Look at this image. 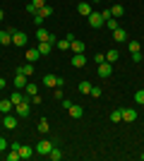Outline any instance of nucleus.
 <instances>
[{
    "label": "nucleus",
    "mask_w": 144,
    "mask_h": 161,
    "mask_svg": "<svg viewBox=\"0 0 144 161\" xmlns=\"http://www.w3.org/2000/svg\"><path fill=\"white\" fill-rule=\"evenodd\" d=\"M118 58H120V53H118V48H110L108 53H106V60H108V63H115Z\"/></svg>",
    "instance_id": "4be33fe9"
},
{
    "label": "nucleus",
    "mask_w": 144,
    "mask_h": 161,
    "mask_svg": "<svg viewBox=\"0 0 144 161\" xmlns=\"http://www.w3.org/2000/svg\"><path fill=\"white\" fill-rule=\"evenodd\" d=\"M103 92H101V87H91V92H89V96H94V99H99Z\"/></svg>",
    "instance_id": "f704fd0d"
},
{
    "label": "nucleus",
    "mask_w": 144,
    "mask_h": 161,
    "mask_svg": "<svg viewBox=\"0 0 144 161\" xmlns=\"http://www.w3.org/2000/svg\"><path fill=\"white\" fill-rule=\"evenodd\" d=\"M84 65H87L84 53H75V55H72V67H84Z\"/></svg>",
    "instance_id": "9b49d317"
},
{
    "label": "nucleus",
    "mask_w": 144,
    "mask_h": 161,
    "mask_svg": "<svg viewBox=\"0 0 144 161\" xmlns=\"http://www.w3.org/2000/svg\"><path fill=\"white\" fill-rule=\"evenodd\" d=\"M36 41H53V36H51V34L46 31V29H39V31H36Z\"/></svg>",
    "instance_id": "f3484780"
},
{
    "label": "nucleus",
    "mask_w": 144,
    "mask_h": 161,
    "mask_svg": "<svg viewBox=\"0 0 144 161\" xmlns=\"http://www.w3.org/2000/svg\"><path fill=\"white\" fill-rule=\"evenodd\" d=\"M48 130H51L48 120H46V118H41V120H39V132H48Z\"/></svg>",
    "instance_id": "c85d7f7f"
},
{
    "label": "nucleus",
    "mask_w": 144,
    "mask_h": 161,
    "mask_svg": "<svg viewBox=\"0 0 144 161\" xmlns=\"http://www.w3.org/2000/svg\"><path fill=\"white\" fill-rule=\"evenodd\" d=\"M139 159H142V161H144V154H142V156H139Z\"/></svg>",
    "instance_id": "09e8293b"
},
{
    "label": "nucleus",
    "mask_w": 144,
    "mask_h": 161,
    "mask_svg": "<svg viewBox=\"0 0 144 161\" xmlns=\"http://www.w3.org/2000/svg\"><path fill=\"white\" fill-rule=\"evenodd\" d=\"M77 12L84 14V17H89V14H91V5L87 3V0H84V3H79V5H77Z\"/></svg>",
    "instance_id": "2eb2a0df"
},
{
    "label": "nucleus",
    "mask_w": 144,
    "mask_h": 161,
    "mask_svg": "<svg viewBox=\"0 0 144 161\" xmlns=\"http://www.w3.org/2000/svg\"><path fill=\"white\" fill-rule=\"evenodd\" d=\"M39 53H41V55L51 53V41H39Z\"/></svg>",
    "instance_id": "6ab92c4d"
},
{
    "label": "nucleus",
    "mask_w": 144,
    "mask_h": 161,
    "mask_svg": "<svg viewBox=\"0 0 144 161\" xmlns=\"http://www.w3.org/2000/svg\"><path fill=\"white\" fill-rule=\"evenodd\" d=\"M77 89H79L82 94H89V92H91V82H87V80L79 82V84H77Z\"/></svg>",
    "instance_id": "b1692460"
},
{
    "label": "nucleus",
    "mask_w": 144,
    "mask_h": 161,
    "mask_svg": "<svg viewBox=\"0 0 144 161\" xmlns=\"http://www.w3.org/2000/svg\"><path fill=\"white\" fill-rule=\"evenodd\" d=\"M27 41H29V36L24 31H14L12 34V43L14 46H27Z\"/></svg>",
    "instance_id": "0eeeda50"
},
{
    "label": "nucleus",
    "mask_w": 144,
    "mask_h": 161,
    "mask_svg": "<svg viewBox=\"0 0 144 161\" xmlns=\"http://www.w3.org/2000/svg\"><path fill=\"white\" fill-rule=\"evenodd\" d=\"M12 43V34L10 31H0V46H10Z\"/></svg>",
    "instance_id": "a211bd4d"
},
{
    "label": "nucleus",
    "mask_w": 144,
    "mask_h": 161,
    "mask_svg": "<svg viewBox=\"0 0 144 161\" xmlns=\"http://www.w3.org/2000/svg\"><path fill=\"white\" fill-rule=\"evenodd\" d=\"M43 87H48V89L62 87V80H60V77H55V75H46V77H43Z\"/></svg>",
    "instance_id": "20e7f679"
},
{
    "label": "nucleus",
    "mask_w": 144,
    "mask_h": 161,
    "mask_svg": "<svg viewBox=\"0 0 144 161\" xmlns=\"http://www.w3.org/2000/svg\"><path fill=\"white\" fill-rule=\"evenodd\" d=\"M94 63H99V65H101V63H106V55H101V53H96V55H94Z\"/></svg>",
    "instance_id": "e433bc0d"
},
{
    "label": "nucleus",
    "mask_w": 144,
    "mask_h": 161,
    "mask_svg": "<svg viewBox=\"0 0 144 161\" xmlns=\"http://www.w3.org/2000/svg\"><path fill=\"white\" fill-rule=\"evenodd\" d=\"M3 19H5V12H3V10H0V22H3Z\"/></svg>",
    "instance_id": "49530a36"
},
{
    "label": "nucleus",
    "mask_w": 144,
    "mask_h": 161,
    "mask_svg": "<svg viewBox=\"0 0 144 161\" xmlns=\"http://www.w3.org/2000/svg\"><path fill=\"white\" fill-rule=\"evenodd\" d=\"M55 99H65V94H62V87H55Z\"/></svg>",
    "instance_id": "4c0bfd02"
},
{
    "label": "nucleus",
    "mask_w": 144,
    "mask_h": 161,
    "mask_svg": "<svg viewBox=\"0 0 144 161\" xmlns=\"http://www.w3.org/2000/svg\"><path fill=\"white\" fill-rule=\"evenodd\" d=\"M14 111H17V115H29V111H31V96H27L22 103H17Z\"/></svg>",
    "instance_id": "f03ea898"
},
{
    "label": "nucleus",
    "mask_w": 144,
    "mask_h": 161,
    "mask_svg": "<svg viewBox=\"0 0 144 161\" xmlns=\"http://www.w3.org/2000/svg\"><path fill=\"white\" fill-rule=\"evenodd\" d=\"M24 89H27V94H29V96L39 94V87H36V82H27V87H24Z\"/></svg>",
    "instance_id": "a878e982"
},
{
    "label": "nucleus",
    "mask_w": 144,
    "mask_h": 161,
    "mask_svg": "<svg viewBox=\"0 0 144 161\" xmlns=\"http://www.w3.org/2000/svg\"><path fill=\"white\" fill-rule=\"evenodd\" d=\"M106 27H108L110 31H115V29H118V19H115V17H110V19H106Z\"/></svg>",
    "instance_id": "c756f323"
},
{
    "label": "nucleus",
    "mask_w": 144,
    "mask_h": 161,
    "mask_svg": "<svg viewBox=\"0 0 144 161\" xmlns=\"http://www.w3.org/2000/svg\"><path fill=\"white\" fill-rule=\"evenodd\" d=\"M27 12H29V14H36V7H34V3H29V5H27Z\"/></svg>",
    "instance_id": "a19ab883"
},
{
    "label": "nucleus",
    "mask_w": 144,
    "mask_h": 161,
    "mask_svg": "<svg viewBox=\"0 0 144 161\" xmlns=\"http://www.w3.org/2000/svg\"><path fill=\"white\" fill-rule=\"evenodd\" d=\"M142 48H139V43L137 41H130V53H139Z\"/></svg>",
    "instance_id": "c9c22d12"
},
{
    "label": "nucleus",
    "mask_w": 144,
    "mask_h": 161,
    "mask_svg": "<svg viewBox=\"0 0 144 161\" xmlns=\"http://www.w3.org/2000/svg\"><path fill=\"white\" fill-rule=\"evenodd\" d=\"M110 75H113V63H101V65H99V77H106V80H108Z\"/></svg>",
    "instance_id": "423d86ee"
},
{
    "label": "nucleus",
    "mask_w": 144,
    "mask_h": 161,
    "mask_svg": "<svg viewBox=\"0 0 144 161\" xmlns=\"http://www.w3.org/2000/svg\"><path fill=\"white\" fill-rule=\"evenodd\" d=\"M10 111H12V101L3 99V101H0V113H10Z\"/></svg>",
    "instance_id": "412c9836"
},
{
    "label": "nucleus",
    "mask_w": 144,
    "mask_h": 161,
    "mask_svg": "<svg viewBox=\"0 0 144 161\" xmlns=\"http://www.w3.org/2000/svg\"><path fill=\"white\" fill-rule=\"evenodd\" d=\"M3 125H5L7 130H14V128H17V118H14V115H7V113H5V118H3Z\"/></svg>",
    "instance_id": "4468645a"
},
{
    "label": "nucleus",
    "mask_w": 144,
    "mask_h": 161,
    "mask_svg": "<svg viewBox=\"0 0 144 161\" xmlns=\"http://www.w3.org/2000/svg\"><path fill=\"white\" fill-rule=\"evenodd\" d=\"M31 103H34V106H36V103H41V96L34 94V96H31Z\"/></svg>",
    "instance_id": "c03bdc74"
},
{
    "label": "nucleus",
    "mask_w": 144,
    "mask_h": 161,
    "mask_svg": "<svg viewBox=\"0 0 144 161\" xmlns=\"http://www.w3.org/2000/svg\"><path fill=\"white\" fill-rule=\"evenodd\" d=\"M51 14H53V7L43 5L41 10H36V14H34V22H36V24H43V19H46V17H51Z\"/></svg>",
    "instance_id": "f257e3e1"
},
{
    "label": "nucleus",
    "mask_w": 144,
    "mask_h": 161,
    "mask_svg": "<svg viewBox=\"0 0 144 161\" xmlns=\"http://www.w3.org/2000/svg\"><path fill=\"white\" fill-rule=\"evenodd\" d=\"M87 19H89V27H91V29H99V27H103V24H106V19L101 17V12H91Z\"/></svg>",
    "instance_id": "7ed1b4c3"
},
{
    "label": "nucleus",
    "mask_w": 144,
    "mask_h": 161,
    "mask_svg": "<svg viewBox=\"0 0 144 161\" xmlns=\"http://www.w3.org/2000/svg\"><path fill=\"white\" fill-rule=\"evenodd\" d=\"M70 48H72V53H84V41H79V39H72L70 41Z\"/></svg>",
    "instance_id": "9d476101"
},
{
    "label": "nucleus",
    "mask_w": 144,
    "mask_h": 161,
    "mask_svg": "<svg viewBox=\"0 0 144 161\" xmlns=\"http://www.w3.org/2000/svg\"><path fill=\"white\" fill-rule=\"evenodd\" d=\"M7 149V142H5V137H0V152H5Z\"/></svg>",
    "instance_id": "79ce46f5"
},
{
    "label": "nucleus",
    "mask_w": 144,
    "mask_h": 161,
    "mask_svg": "<svg viewBox=\"0 0 144 161\" xmlns=\"http://www.w3.org/2000/svg\"><path fill=\"white\" fill-rule=\"evenodd\" d=\"M110 14H113V17H123V14H125V7L123 5H113V7H110Z\"/></svg>",
    "instance_id": "393cba45"
},
{
    "label": "nucleus",
    "mask_w": 144,
    "mask_h": 161,
    "mask_svg": "<svg viewBox=\"0 0 144 161\" xmlns=\"http://www.w3.org/2000/svg\"><path fill=\"white\" fill-rule=\"evenodd\" d=\"M125 36H127V34H125V29H120V27L113 31V39H115V41H125Z\"/></svg>",
    "instance_id": "cd10ccee"
},
{
    "label": "nucleus",
    "mask_w": 144,
    "mask_h": 161,
    "mask_svg": "<svg viewBox=\"0 0 144 161\" xmlns=\"http://www.w3.org/2000/svg\"><path fill=\"white\" fill-rule=\"evenodd\" d=\"M110 120H113V123H120V120H123V111H113V113H110Z\"/></svg>",
    "instance_id": "2f4dec72"
},
{
    "label": "nucleus",
    "mask_w": 144,
    "mask_h": 161,
    "mask_svg": "<svg viewBox=\"0 0 144 161\" xmlns=\"http://www.w3.org/2000/svg\"><path fill=\"white\" fill-rule=\"evenodd\" d=\"M101 17H103V19H110L113 14H110V10H103V12H101Z\"/></svg>",
    "instance_id": "37998d69"
},
{
    "label": "nucleus",
    "mask_w": 144,
    "mask_h": 161,
    "mask_svg": "<svg viewBox=\"0 0 144 161\" xmlns=\"http://www.w3.org/2000/svg\"><path fill=\"white\" fill-rule=\"evenodd\" d=\"M24 58H27V63H36L39 58H41V53H39V48H29Z\"/></svg>",
    "instance_id": "f8f14e48"
},
{
    "label": "nucleus",
    "mask_w": 144,
    "mask_h": 161,
    "mask_svg": "<svg viewBox=\"0 0 144 161\" xmlns=\"http://www.w3.org/2000/svg\"><path fill=\"white\" fill-rule=\"evenodd\" d=\"M120 111H123V120L125 123H135L137 120V111H135V108H120Z\"/></svg>",
    "instance_id": "6e6552de"
},
{
    "label": "nucleus",
    "mask_w": 144,
    "mask_h": 161,
    "mask_svg": "<svg viewBox=\"0 0 144 161\" xmlns=\"http://www.w3.org/2000/svg\"><path fill=\"white\" fill-rule=\"evenodd\" d=\"M19 156L22 159H31V156H34V149L29 147V144H22L19 147Z\"/></svg>",
    "instance_id": "dca6fc26"
},
{
    "label": "nucleus",
    "mask_w": 144,
    "mask_h": 161,
    "mask_svg": "<svg viewBox=\"0 0 144 161\" xmlns=\"http://www.w3.org/2000/svg\"><path fill=\"white\" fill-rule=\"evenodd\" d=\"M27 99V96L22 94V92H14V94H10V101H12V106H17V103H22V101Z\"/></svg>",
    "instance_id": "aec40b11"
},
{
    "label": "nucleus",
    "mask_w": 144,
    "mask_h": 161,
    "mask_svg": "<svg viewBox=\"0 0 144 161\" xmlns=\"http://www.w3.org/2000/svg\"><path fill=\"white\" fill-rule=\"evenodd\" d=\"M48 159H51V161H60L62 159V152L58 147H53V149H51V154H48Z\"/></svg>",
    "instance_id": "5701e85b"
},
{
    "label": "nucleus",
    "mask_w": 144,
    "mask_h": 161,
    "mask_svg": "<svg viewBox=\"0 0 144 161\" xmlns=\"http://www.w3.org/2000/svg\"><path fill=\"white\" fill-rule=\"evenodd\" d=\"M132 55V60H135V63H139V60H144V58H142V51H139V53H130Z\"/></svg>",
    "instance_id": "58836bf2"
},
{
    "label": "nucleus",
    "mask_w": 144,
    "mask_h": 161,
    "mask_svg": "<svg viewBox=\"0 0 144 161\" xmlns=\"http://www.w3.org/2000/svg\"><path fill=\"white\" fill-rule=\"evenodd\" d=\"M67 111H70V115H72V118H82V115H84V108L79 106V103H72Z\"/></svg>",
    "instance_id": "ddd939ff"
},
{
    "label": "nucleus",
    "mask_w": 144,
    "mask_h": 161,
    "mask_svg": "<svg viewBox=\"0 0 144 161\" xmlns=\"http://www.w3.org/2000/svg\"><path fill=\"white\" fill-rule=\"evenodd\" d=\"M55 147V142H48V140H41L39 144H36V154H51V149Z\"/></svg>",
    "instance_id": "39448f33"
},
{
    "label": "nucleus",
    "mask_w": 144,
    "mask_h": 161,
    "mask_svg": "<svg viewBox=\"0 0 144 161\" xmlns=\"http://www.w3.org/2000/svg\"><path fill=\"white\" fill-rule=\"evenodd\" d=\"M27 75H24V72H22V70H17V75H14V87H17V89H22V87H27Z\"/></svg>",
    "instance_id": "1a4fd4ad"
},
{
    "label": "nucleus",
    "mask_w": 144,
    "mask_h": 161,
    "mask_svg": "<svg viewBox=\"0 0 144 161\" xmlns=\"http://www.w3.org/2000/svg\"><path fill=\"white\" fill-rule=\"evenodd\" d=\"M5 84H7V82L3 80V77H0V89H5Z\"/></svg>",
    "instance_id": "a18cd8bd"
},
{
    "label": "nucleus",
    "mask_w": 144,
    "mask_h": 161,
    "mask_svg": "<svg viewBox=\"0 0 144 161\" xmlns=\"http://www.w3.org/2000/svg\"><path fill=\"white\" fill-rule=\"evenodd\" d=\"M19 70L27 75V77H31V75H34V63H27V65H22Z\"/></svg>",
    "instance_id": "bb28decb"
},
{
    "label": "nucleus",
    "mask_w": 144,
    "mask_h": 161,
    "mask_svg": "<svg viewBox=\"0 0 144 161\" xmlns=\"http://www.w3.org/2000/svg\"><path fill=\"white\" fill-rule=\"evenodd\" d=\"M135 101L144 106V89H137V94H135Z\"/></svg>",
    "instance_id": "473e14b6"
},
{
    "label": "nucleus",
    "mask_w": 144,
    "mask_h": 161,
    "mask_svg": "<svg viewBox=\"0 0 144 161\" xmlns=\"http://www.w3.org/2000/svg\"><path fill=\"white\" fill-rule=\"evenodd\" d=\"M19 159H22V156H19V152H14V149L10 152V154H7V161H19Z\"/></svg>",
    "instance_id": "72a5a7b5"
},
{
    "label": "nucleus",
    "mask_w": 144,
    "mask_h": 161,
    "mask_svg": "<svg viewBox=\"0 0 144 161\" xmlns=\"http://www.w3.org/2000/svg\"><path fill=\"white\" fill-rule=\"evenodd\" d=\"M91 3H101V0H91Z\"/></svg>",
    "instance_id": "de8ad7c7"
},
{
    "label": "nucleus",
    "mask_w": 144,
    "mask_h": 161,
    "mask_svg": "<svg viewBox=\"0 0 144 161\" xmlns=\"http://www.w3.org/2000/svg\"><path fill=\"white\" fill-rule=\"evenodd\" d=\"M43 5H46V0H34V7H36V10H41Z\"/></svg>",
    "instance_id": "ea45409f"
},
{
    "label": "nucleus",
    "mask_w": 144,
    "mask_h": 161,
    "mask_svg": "<svg viewBox=\"0 0 144 161\" xmlns=\"http://www.w3.org/2000/svg\"><path fill=\"white\" fill-rule=\"evenodd\" d=\"M58 48H60V51H67V48H70V39H67V36L58 41Z\"/></svg>",
    "instance_id": "7c9ffc66"
}]
</instances>
